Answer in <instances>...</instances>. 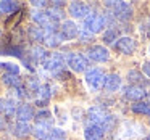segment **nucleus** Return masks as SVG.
Returning <instances> with one entry per match:
<instances>
[{
    "mask_svg": "<svg viewBox=\"0 0 150 140\" xmlns=\"http://www.w3.org/2000/svg\"><path fill=\"white\" fill-rule=\"evenodd\" d=\"M33 21L37 24V26H40L45 32H57V29H58V21H55L52 16H50V13L47 10H36L33 11Z\"/></svg>",
    "mask_w": 150,
    "mask_h": 140,
    "instance_id": "1",
    "label": "nucleus"
},
{
    "mask_svg": "<svg viewBox=\"0 0 150 140\" xmlns=\"http://www.w3.org/2000/svg\"><path fill=\"white\" fill-rule=\"evenodd\" d=\"M142 71H144V74H145L147 77L150 79V61H145V63H144V66H142Z\"/></svg>",
    "mask_w": 150,
    "mask_h": 140,
    "instance_id": "32",
    "label": "nucleus"
},
{
    "mask_svg": "<svg viewBox=\"0 0 150 140\" xmlns=\"http://www.w3.org/2000/svg\"><path fill=\"white\" fill-rule=\"evenodd\" d=\"M11 132H13V135L20 137V139H24V137H28L29 134H33V127L29 126V122H21V121H18V122L11 127Z\"/></svg>",
    "mask_w": 150,
    "mask_h": 140,
    "instance_id": "17",
    "label": "nucleus"
},
{
    "mask_svg": "<svg viewBox=\"0 0 150 140\" xmlns=\"http://www.w3.org/2000/svg\"><path fill=\"white\" fill-rule=\"evenodd\" d=\"M121 87V77L118 74H115V72H111V74H107L105 76V84H103V89L108 92H115L118 90V89Z\"/></svg>",
    "mask_w": 150,
    "mask_h": 140,
    "instance_id": "15",
    "label": "nucleus"
},
{
    "mask_svg": "<svg viewBox=\"0 0 150 140\" xmlns=\"http://www.w3.org/2000/svg\"><path fill=\"white\" fill-rule=\"evenodd\" d=\"M103 42L107 45H111V44H116L118 42V31L115 27H110L103 32Z\"/></svg>",
    "mask_w": 150,
    "mask_h": 140,
    "instance_id": "23",
    "label": "nucleus"
},
{
    "mask_svg": "<svg viewBox=\"0 0 150 140\" xmlns=\"http://www.w3.org/2000/svg\"><path fill=\"white\" fill-rule=\"evenodd\" d=\"M69 10V15H71L73 18H78V20H81V18H87L89 15H91V8H89V5L82 4V2H71L68 7Z\"/></svg>",
    "mask_w": 150,
    "mask_h": 140,
    "instance_id": "10",
    "label": "nucleus"
},
{
    "mask_svg": "<svg viewBox=\"0 0 150 140\" xmlns=\"http://www.w3.org/2000/svg\"><path fill=\"white\" fill-rule=\"evenodd\" d=\"M86 82L92 90H100L105 84V76L98 68H92L86 72Z\"/></svg>",
    "mask_w": 150,
    "mask_h": 140,
    "instance_id": "6",
    "label": "nucleus"
},
{
    "mask_svg": "<svg viewBox=\"0 0 150 140\" xmlns=\"http://www.w3.org/2000/svg\"><path fill=\"white\" fill-rule=\"evenodd\" d=\"M105 5L113 10V16L120 21H127L132 16V7L127 2H107Z\"/></svg>",
    "mask_w": 150,
    "mask_h": 140,
    "instance_id": "2",
    "label": "nucleus"
},
{
    "mask_svg": "<svg viewBox=\"0 0 150 140\" xmlns=\"http://www.w3.org/2000/svg\"><path fill=\"white\" fill-rule=\"evenodd\" d=\"M116 50L120 53H124V55H132L134 50H136V40L132 37H120L118 42L115 44Z\"/></svg>",
    "mask_w": 150,
    "mask_h": 140,
    "instance_id": "11",
    "label": "nucleus"
},
{
    "mask_svg": "<svg viewBox=\"0 0 150 140\" xmlns=\"http://www.w3.org/2000/svg\"><path fill=\"white\" fill-rule=\"evenodd\" d=\"M49 140H66L65 130L58 129V127H52V130H50V135H49Z\"/></svg>",
    "mask_w": 150,
    "mask_h": 140,
    "instance_id": "28",
    "label": "nucleus"
},
{
    "mask_svg": "<svg viewBox=\"0 0 150 140\" xmlns=\"http://www.w3.org/2000/svg\"><path fill=\"white\" fill-rule=\"evenodd\" d=\"M33 7L39 8V10H44V8H47V7H49V4H47V2H44V0H40V2L34 0V2H33Z\"/></svg>",
    "mask_w": 150,
    "mask_h": 140,
    "instance_id": "31",
    "label": "nucleus"
},
{
    "mask_svg": "<svg viewBox=\"0 0 150 140\" xmlns=\"http://www.w3.org/2000/svg\"><path fill=\"white\" fill-rule=\"evenodd\" d=\"M149 52H150V47H149Z\"/></svg>",
    "mask_w": 150,
    "mask_h": 140,
    "instance_id": "39",
    "label": "nucleus"
},
{
    "mask_svg": "<svg viewBox=\"0 0 150 140\" xmlns=\"http://www.w3.org/2000/svg\"><path fill=\"white\" fill-rule=\"evenodd\" d=\"M124 97L127 100H132V101H139L145 97V89L144 87H139V85H127L124 89Z\"/></svg>",
    "mask_w": 150,
    "mask_h": 140,
    "instance_id": "14",
    "label": "nucleus"
},
{
    "mask_svg": "<svg viewBox=\"0 0 150 140\" xmlns=\"http://www.w3.org/2000/svg\"><path fill=\"white\" fill-rule=\"evenodd\" d=\"M31 56H33L34 60H36V61H42L44 63V60L47 58V56H49V53H47V50L44 49V47H39V45H36L34 47L33 50H31Z\"/></svg>",
    "mask_w": 150,
    "mask_h": 140,
    "instance_id": "25",
    "label": "nucleus"
},
{
    "mask_svg": "<svg viewBox=\"0 0 150 140\" xmlns=\"http://www.w3.org/2000/svg\"><path fill=\"white\" fill-rule=\"evenodd\" d=\"M28 37L33 42H44V39H45V31L40 26H37V24H33V26L28 27Z\"/></svg>",
    "mask_w": 150,
    "mask_h": 140,
    "instance_id": "18",
    "label": "nucleus"
},
{
    "mask_svg": "<svg viewBox=\"0 0 150 140\" xmlns=\"http://www.w3.org/2000/svg\"><path fill=\"white\" fill-rule=\"evenodd\" d=\"M103 135H105V129L102 126L89 124L84 129V139L86 140H103Z\"/></svg>",
    "mask_w": 150,
    "mask_h": 140,
    "instance_id": "13",
    "label": "nucleus"
},
{
    "mask_svg": "<svg viewBox=\"0 0 150 140\" xmlns=\"http://www.w3.org/2000/svg\"><path fill=\"white\" fill-rule=\"evenodd\" d=\"M2 68L7 71V74H15V76H18V72H20V66L18 65H15V63H2Z\"/></svg>",
    "mask_w": 150,
    "mask_h": 140,
    "instance_id": "29",
    "label": "nucleus"
},
{
    "mask_svg": "<svg viewBox=\"0 0 150 140\" xmlns=\"http://www.w3.org/2000/svg\"><path fill=\"white\" fill-rule=\"evenodd\" d=\"M0 113H4V100H0Z\"/></svg>",
    "mask_w": 150,
    "mask_h": 140,
    "instance_id": "34",
    "label": "nucleus"
},
{
    "mask_svg": "<svg viewBox=\"0 0 150 140\" xmlns=\"http://www.w3.org/2000/svg\"><path fill=\"white\" fill-rule=\"evenodd\" d=\"M105 24H107V18L105 16H102L98 13H91L84 20V31H87V32H91L94 36V34L100 32L103 29Z\"/></svg>",
    "mask_w": 150,
    "mask_h": 140,
    "instance_id": "4",
    "label": "nucleus"
},
{
    "mask_svg": "<svg viewBox=\"0 0 150 140\" xmlns=\"http://www.w3.org/2000/svg\"><path fill=\"white\" fill-rule=\"evenodd\" d=\"M50 130H52V127L49 124H37L36 122V126L33 127V135L37 140H45V139H49Z\"/></svg>",
    "mask_w": 150,
    "mask_h": 140,
    "instance_id": "19",
    "label": "nucleus"
},
{
    "mask_svg": "<svg viewBox=\"0 0 150 140\" xmlns=\"http://www.w3.org/2000/svg\"><path fill=\"white\" fill-rule=\"evenodd\" d=\"M131 110L134 113H139V114H150V106L149 103H144V101H137L131 106Z\"/></svg>",
    "mask_w": 150,
    "mask_h": 140,
    "instance_id": "27",
    "label": "nucleus"
},
{
    "mask_svg": "<svg viewBox=\"0 0 150 140\" xmlns=\"http://www.w3.org/2000/svg\"><path fill=\"white\" fill-rule=\"evenodd\" d=\"M0 36H2V29H0Z\"/></svg>",
    "mask_w": 150,
    "mask_h": 140,
    "instance_id": "38",
    "label": "nucleus"
},
{
    "mask_svg": "<svg viewBox=\"0 0 150 140\" xmlns=\"http://www.w3.org/2000/svg\"><path fill=\"white\" fill-rule=\"evenodd\" d=\"M127 81L131 82V85H139V87H144V85L147 84L145 77H144L139 71H136V69L127 72Z\"/></svg>",
    "mask_w": 150,
    "mask_h": 140,
    "instance_id": "21",
    "label": "nucleus"
},
{
    "mask_svg": "<svg viewBox=\"0 0 150 140\" xmlns=\"http://www.w3.org/2000/svg\"><path fill=\"white\" fill-rule=\"evenodd\" d=\"M60 34H62L63 40H73L76 37H79L81 31H79L78 24L73 23V21H63L62 26H60Z\"/></svg>",
    "mask_w": 150,
    "mask_h": 140,
    "instance_id": "8",
    "label": "nucleus"
},
{
    "mask_svg": "<svg viewBox=\"0 0 150 140\" xmlns=\"http://www.w3.org/2000/svg\"><path fill=\"white\" fill-rule=\"evenodd\" d=\"M33 117H36L33 105H29V103L18 105V110H16V119L18 121H21V122H29Z\"/></svg>",
    "mask_w": 150,
    "mask_h": 140,
    "instance_id": "12",
    "label": "nucleus"
},
{
    "mask_svg": "<svg viewBox=\"0 0 150 140\" xmlns=\"http://www.w3.org/2000/svg\"><path fill=\"white\" fill-rule=\"evenodd\" d=\"M5 127V121H4V117H0V130Z\"/></svg>",
    "mask_w": 150,
    "mask_h": 140,
    "instance_id": "33",
    "label": "nucleus"
},
{
    "mask_svg": "<svg viewBox=\"0 0 150 140\" xmlns=\"http://www.w3.org/2000/svg\"><path fill=\"white\" fill-rule=\"evenodd\" d=\"M52 121H53L52 113L47 111V110H42V111H39V113L36 114V122L37 124H49V126H50Z\"/></svg>",
    "mask_w": 150,
    "mask_h": 140,
    "instance_id": "24",
    "label": "nucleus"
},
{
    "mask_svg": "<svg viewBox=\"0 0 150 140\" xmlns=\"http://www.w3.org/2000/svg\"><path fill=\"white\" fill-rule=\"evenodd\" d=\"M62 42H63V37H62V34H60L58 31H57V32H45L44 44H45L47 47H52V49H55V47H58Z\"/></svg>",
    "mask_w": 150,
    "mask_h": 140,
    "instance_id": "20",
    "label": "nucleus"
},
{
    "mask_svg": "<svg viewBox=\"0 0 150 140\" xmlns=\"http://www.w3.org/2000/svg\"><path fill=\"white\" fill-rule=\"evenodd\" d=\"M18 10V4L16 2H10V0H4L0 2V11L2 13H13Z\"/></svg>",
    "mask_w": 150,
    "mask_h": 140,
    "instance_id": "26",
    "label": "nucleus"
},
{
    "mask_svg": "<svg viewBox=\"0 0 150 140\" xmlns=\"http://www.w3.org/2000/svg\"><path fill=\"white\" fill-rule=\"evenodd\" d=\"M2 81H4V84L10 85L11 89H16V87H21V85H24L23 81H21L18 76H15V74H4Z\"/></svg>",
    "mask_w": 150,
    "mask_h": 140,
    "instance_id": "22",
    "label": "nucleus"
},
{
    "mask_svg": "<svg viewBox=\"0 0 150 140\" xmlns=\"http://www.w3.org/2000/svg\"><path fill=\"white\" fill-rule=\"evenodd\" d=\"M149 36H150V27H149Z\"/></svg>",
    "mask_w": 150,
    "mask_h": 140,
    "instance_id": "37",
    "label": "nucleus"
},
{
    "mask_svg": "<svg viewBox=\"0 0 150 140\" xmlns=\"http://www.w3.org/2000/svg\"><path fill=\"white\" fill-rule=\"evenodd\" d=\"M79 37L82 39V42H89V40H92V34H91V32H87V31H84V29L81 31Z\"/></svg>",
    "mask_w": 150,
    "mask_h": 140,
    "instance_id": "30",
    "label": "nucleus"
},
{
    "mask_svg": "<svg viewBox=\"0 0 150 140\" xmlns=\"http://www.w3.org/2000/svg\"><path fill=\"white\" fill-rule=\"evenodd\" d=\"M147 103H149V106H150V92L147 94Z\"/></svg>",
    "mask_w": 150,
    "mask_h": 140,
    "instance_id": "35",
    "label": "nucleus"
},
{
    "mask_svg": "<svg viewBox=\"0 0 150 140\" xmlns=\"http://www.w3.org/2000/svg\"><path fill=\"white\" fill-rule=\"evenodd\" d=\"M66 63L68 66L76 72H82V71H87V66H89V61L84 55L81 53H69L66 56Z\"/></svg>",
    "mask_w": 150,
    "mask_h": 140,
    "instance_id": "7",
    "label": "nucleus"
},
{
    "mask_svg": "<svg viewBox=\"0 0 150 140\" xmlns=\"http://www.w3.org/2000/svg\"><path fill=\"white\" fill-rule=\"evenodd\" d=\"M87 116H89V124H94V126H102L103 129L108 126V122L111 121V116L102 106L91 108V110H89V113H87Z\"/></svg>",
    "mask_w": 150,
    "mask_h": 140,
    "instance_id": "3",
    "label": "nucleus"
},
{
    "mask_svg": "<svg viewBox=\"0 0 150 140\" xmlns=\"http://www.w3.org/2000/svg\"><path fill=\"white\" fill-rule=\"evenodd\" d=\"M50 97H52V92H50V87L49 85H40L39 90L36 92V103L40 105V106H45L47 103H49Z\"/></svg>",
    "mask_w": 150,
    "mask_h": 140,
    "instance_id": "16",
    "label": "nucleus"
},
{
    "mask_svg": "<svg viewBox=\"0 0 150 140\" xmlns=\"http://www.w3.org/2000/svg\"><path fill=\"white\" fill-rule=\"evenodd\" d=\"M145 140H150V135H149V137H147V139H145Z\"/></svg>",
    "mask_w": 150,
    "mask_h": 140,
    "instance_id": "36",
    "label": "nucleus"
},
{
    "mask_svg": "<svg viewBox=\"0 0 150 140\" xmlns=\"http://www.w3.org/2000/svg\"><path fill=\"white\" fill-rule=\"evenodd\" d=\"M44 68L47 69V71L50 72H60L63 68H65V58H63L62 53H49V56H47L45 60H44Z\"/></svg>",
    "mask_w": 150,
    "mask_h": 140,
    "instance_id": "5",
    "label": "nucleus"
},
{
    "mask_svg": "<svg viewBox=\"0 0 150 140\" xmlns=\"http://www.w3.org/2000/svg\"><path fill=\"white\" fill-rule=\"evenodd\" d=\"M87 56L92 61L103 63V61H108L110 53H108V50L105 49L103 45H92V47H89V50H87Z\"/></svg>",
    "mask_w": 150,
    "mask_h": 140,
    "instance_id": "9",
    "label": "nucleus"
}]
</instances>
